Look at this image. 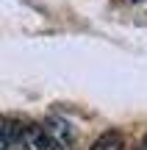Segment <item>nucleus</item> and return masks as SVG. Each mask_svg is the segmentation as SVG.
I'll return each instance as SVG.
<instances>
[{"mask_svg": "<svg viewBox=\"0 0 147 150\" xmlns=\"http://www.w3.org/2000/svg\"><path fill=\"white\" fill-rule=\"evenodd\" d=\"M22 147L25 150H61V145L44 128H25L22 131Z\"/></svg>", "mask_w": 147, "mask_h": 150, "instance_id": "nucleus-1", "label": "nucleus"}, {"mask_svg": "<svg viewBox=\"0 0 147 150\" xmlns=\"http://www.w3.org/2000/svg\"><path fill=\"white\" fill-rule=\"evenodd\" d=\"M42 128L47 131V134L53 136V139L58 142L61 147H64V145H70V142H72V128H70V122H64V120H58V117L47 120V122H44Z\"/></svg>", "mask_w": 147, "mask_h": 150, "instance_id": "nucleus-2", "label": "nucleus"}, {"mask_svg": "<svg viewBox=\"0 0 147 150\" xmlns=\"http://www.w3.org/2000/svg\"><path fill=\"white\" fill-rule=\"evenodd\" d=\"M92 150H125V139H122V134H117V131H106V134H100L97 139H94Z\"/></svg>", "mask_w": 147, "mask_h": 150, "instance_id": "nucleus-3", "label": "nucleus"}, {"mask_svg": "<svg viewBox=\"0 0 147 150\" xmlns=\"http://www.w3.org/2000/svg\"><path fill=\"white\" fill-rule=\"evenodd\" d=\"M17 136H22L8 120H0V150H11L17 142Z\"/></svg>", "mask_w": 147, "mask_h": 150, "instance_id": "nucleus-4", "label": "nucleus"}, {"mask_svg": "<svg viewBox=\"0 0 147 150\" xmlns=\"http://www.w3.org/2000/svg\"><path fill=\"white\" fill-rule=\"evenodd\" d=\"M142 150H147V136H144V142H142Z\"/></svg>", "mask_w": 147, "mask_h": 150, "instance_id": "nucleus-5", "label": "nucleus"}, {"mask_svg": "<svg viewBox=\"0 0 147 150\" xmlns=\"http://www.w3.org/2000/svg\"><path fill=\"white\" fill-rule=\"evenodd\" d=\"M133 3H139V0H133Z\"/></svg>", "mask_w": 147, "mask_h": 150, "instance_id": "nucleus-6", "label": "nucleus"}]
</instances>
